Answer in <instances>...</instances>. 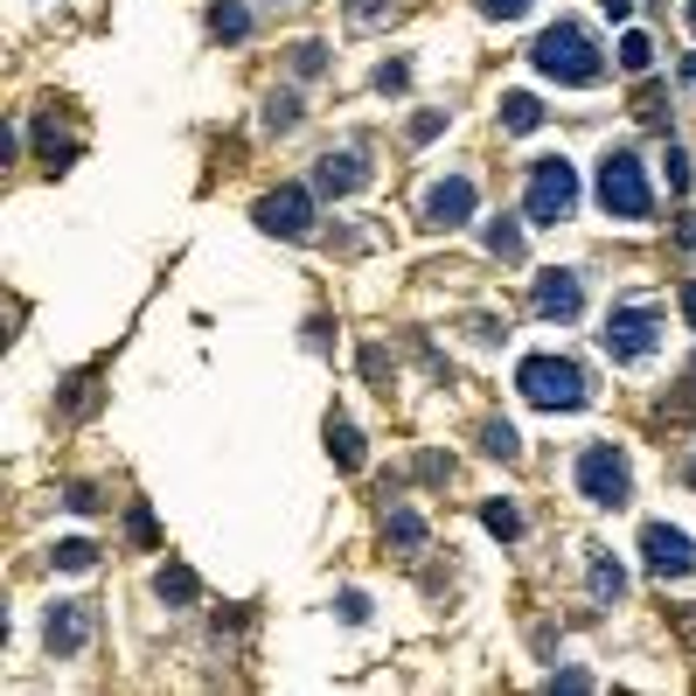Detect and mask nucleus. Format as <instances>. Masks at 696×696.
<instances>
[{
    "mask_svg": "<svg viewBox=\"0 0 696 696\" xmlns=\"http://www.w3.org/2000/svg\"><path fill=\"white\" fill-rule=\"evenodd\" d=\"M530 63L543 70L551 84H599V70H606V56L592 49V35L578 22H551L530 43Z\"/></svg>",
    "mask_w": 696,
    "mask_h": 696,
    "instance_id": "1",
    "label": "nucleus"
},
{
    "mask_svg": "<svg viewBox=\"0 0 696 696\" xmlns=\"http://www.w3.org/2000/svg\"><path fill=\"white\" fill-rule=\"evenodd\" d=\"M516 390L536 411H578L586 404V369L564 363V355H530V363L516 369Z\"/></svg>",
    "mask_w": 696,
    "mask_h": 696,
    "instance_id": "2",
    "label": "nucleus"
},
{
    "mask_svg": "<svg viewBox=\"0 0 696 696\" xmlns=\"http://www.w3.org/2000/svg\"><path fill=\"white\" fill-rule=\"evenodd\" d=\"M599 202H606V216H627V223L654 216V188L641 175V154H606L599 161Z\"/></svg>",
    "mask_w": 696,
    "mask_h": 696,
    "instance_id": "3",
    "label": "nucleus"
},
{
    "mask_svg": "<svg viewBox=\"0 0 696 696\" xmlns=\"http://www.w3.org/2000/svg\"><path fill=\"white\" fill-rule=\"evenodd\" d=\"M571 210H578V167L557 161V154L536 161V167H530V196H522V216L543 223V231H557Z\"/></svg>",
    "mask_w": 696,
    "mask_h": 696,
    "instance_id": "4",
    "label": "nucleus"
},
{
    "mask_svg": "<svg viewBox=\"0 0 696 696\" xmlns=\"http://www.w3.org/2000/svg\"><path fill=\"white\" fill-rule=\"evenodd\" d=\"M578 495L599 502V509H627V495H634L627 460H620L613 446H586V453H578Z\"/></svg>",
    "mask_w": 696,
    "mask_h": 696,
    "instance_id": "5",
    "label": "nucleus"
},
{
    "mask_svg": "<svg viewBox=\"0 0 696 696\" xmlns=\"http://www.w3.org/2000/svg\"><path fill=\"white\" fill-rule=\"evenodd\" d=\"M599 342H606L613 363H641V355L654 349V314L648 307H613V321L599 328Z\"/></svg>",
    "mask_w": 696,
    "mask_h": 696,
    "instance_id": "6",
    "label": "nucleus"
},
{
    "mask_svg": "<svg viewBox=\"0 0 696 696\" xmlns=\"http://www.w3.org/2000/svg\"><path fill=\"white\" fill-rule=\"evenodd\" d=\"M258 231H272V237H307L314 231V202H307V188H272V196H258Z\"/></svg>",
    "mask_w": 696,
    "mask_h": 696,
    "instance_id": "7",
    "label": "nucleus"
},
{
    "mask_svg": "<svg viewBox=\"0 0 696 696\" xmlns=\"http://www.w3.org/2000/svg\"><path fill=\"white\" fill-rule=\"evenodd\" d=\"M641 551H648V564L662 578H689L696 571V543L683 536V530H669V522H648L641 530Z\"/></svg>",
    "mask_w": 696,
    "mask_h": 696,
    "instance_id": "8",
    "label": "nucleus"
},
{
    "mask_svg": "<svg viewBox=\"0 0 696 696\" xmlns=\"http://www.w3.org/2000/svg\"><path fill=\"white\" fill-rule=\"evenodd\" d=\"M467 216H474V181H467V175L432 181V196H425V223H439V231H460Z\"/></svg>",
    "mask_w": 696,
    "mask_h": 696,
    "instance_id": "9",
    "label": "nucleus"
},
{
    "mask_svg": "<svg viewBox=\"0 0 696 696\" xmlns=\"http://www.w3.org/2000/svg\"><path fill=\"white\" fill-rule=\"evenodd\" d=\"M43 641H49V654H84V641H91V606H84V599H63V606H49Z\"/></svg>",
    "mask_w": 696,
    "mask_h": 696,
    "instance_id": "10",
    "label": "nucleus"
},
{
    "mask_svg": "<svg viewBox=\"0 0 696 696\" xmlns=\"http://www.w3.org/2000/svg\"><path fill=\"white\" fill-rule=\"evenodd\" d=\"M586 307V286H578V272H536V314L543 321H571V314Z\"/></svg>",
    "mask_w": 696,
    "mask_h": 696,
    "instance_id": "11",
    "label": "nucleus"
},
{
    "mask_svg": "<svg viewBox=\"0 0 696 696\" xmlns=\"http://www.w3.org/2000/svg\"><path fill=\"white\" fill-rule=\"evenodd\" d=\"M369 181V167L355 154H321V196H355Z\"/></svg>",
    "mask_w": 696,
    "mask_h": 696,
    "instance_id": "12",
    "label": "nucleus"
},
{
    "mask_svg": "<svg viewBox=\"0 0 696 696\" xmlns=\"http://www.w3.org/2000/svg\"><path fill=\"white\" fill-rule=\"evenodd\" d=\"M154 592L167 599V606H196V599H202V586H196V571H188V564H161Z\"/></svg>",
    "mask_w": 696,
    "mask_h": 696,
    "instance_id": "13",
    "label": "nucleus"
},
{
    "mask_svg": "<svg viewBox=\"0 0 696 696\" xmlns=\"http://www.w3.org/2000/svg\"><path fill=\"white\" fill-rule=\"evenodd\" d=\"M328 453H334V467H349V474L369 460V453H363V432H355L349 418H334V425H328Z\"/></svg>",
    "mask_w": 696,
    "mask_h": 696,
    "instance_id": "14",
    "label": "nucleus"
},
{
    "mask_svg": "<svg viewBox=\"0 0 696 696\" xmlns=\"http://www.w3.org/2000/svg\"><path fill=\"white\" fill-rule=\"evenodd\" d=\"M502 126H509V133H536V126H543V105L530 98V91H509V98H502Z\"/></svg>",
    "mask_w": 696,
    "mask_h": 696,
    "instance_id": "15",
    "label": "nucleus"
},
{
    "mask_svg": "<svg viewBox=\"0 0 696 696\" xmlns=\"http://www.w3.org/2000/svg\"><path fill=\"white\" fill-rule=\"evenodd\" d=\"M384 536L398 543V551H418V543H425V516H418V509H390V522H384Z\"/></svg>",
    "mask_w": 696,
    "mask_h": 696,
    "instance_id": "16",
    "label": "nucleus"
},
{
    "mask_svg": "<svg viewBox=\"0 0 696 696\" xmlns=\"http://www.w3.org/2000/svg\"><path fill=\"white\" fill-rule=\"evenodd\" d=\"M620 592H627V571H620L613 557H592V599H599V606H613Z\"/></svg>",
    "mask_w": 696,
    "mask_h": 696,
    "instance_id": "17",
    "label": "nucleus"
},
{
    "mask_svg": "<svg viewBox=\"0 0 696 696\" xmlns=\"http://www.w3.org/2000/svg\"><path fill=\"white\" fill-rule=\"evenodd\" d=\"M244 28H251V14H244L237 0H216V8H210V35H223V43H237Z\"/></svg>",
    "mask_w": 696,
    "mask_h": 696,
    "instance_id": "18",
    "label": "nucleus"
},
{
    "mask_svg": "<svg viewBox=\"0 0 696 696\" xmlns=\"http://www.w3.org/2000/svg\"><path fill=\"white\" fill-rule=\"evenodd\" d=\"M56 564H63V571H91V564H98V543L63 536V543H56Z\"/></svg>",
    "mask_w": 696,
    "mask_h": 696,
    "instance_id": "19",
    "label": "nucleus"
},
{
    "mask_svg": "<svg viewBox=\"0 0 696 696\" xmlns=\"http://www.w3.org/2000/svg\"><path fill=\"white\" fill-rule=\"evenodd\" d=\"M481 446H487V453H495V460H516L522 453V439H516V425H481Z\"/></svg>",
    "mask_w": 696,
    "mask_h": 696,
    "instance_id": "20",
    "label": "nucleus"
},
{
    "mask_svg": "<svg viewBox=\"0 0 696 696\" xmlns=\"http://www.w3.org/2000/svg\"><path fill=\"white\" fill-rule=\"evenodd\" d=\"M266 126H272V133H293V126H299V98H293V91H272Z\"/></svg>",
    "mask_w": 696,
    "mask_h": 696,
    "instance_id": "21",
    "label": "nucleus"
},
{
    "mask_svg": "<svg viewBox=\"0 0 696 696\" xmlns=\"http://www.w3.org/2000/svg\"><path fill=\"white\" fill-rule=\"evenodd\" d=\"M648 63H654V43H648V35H641V28H634V35H627V43H620V70H634V78H641V70H648Z\"/></svg>",
    "mask_w": 696,
    "mask_h": 696,
    "instance_id": "22",
    "label": "nucleus"
},
{
    "mask_svg": "<svg viewBox=\"0 0 696 696\" xmlns=\"http://www.w3.org/2000/svg\"><path fill=\"white\" fill-rule=\"evenodd\" d=\"M487 251H495V258H522V231H516L509 216H502V223H487Z\"/></svg>",
    "mask_w": 696,
    "mask_h": 696,
    "instance_id": "23",
    "label": "nucleus"
},
{
    "mask_svg": "<svg viewBox=\"0 0 696 696\" xmlns=\"http://www.w3.org/2000/svg\"><path fill=\"white\" fill-rule=\"evenodd\" d=\"M481 522H487V530H495L502 543H509V536H522V516L509 509V502H487V509H481Z\"/></svg>",
    "mask_w": 696,
    "mask_h": 696,
    "instance_id": "24",
    "label": "nucleus"
},
{
    "mask_svg": "<svg viewBox=\"0 0 696 696\" xmlns=\"http://www.w3.org/2000/svg\"><path fill=\"white\" fill-rule=\"evenodd\" d=\"M487 22H516V14H530V0H481Z\"/></svg>",
    "mask_w": 696,
    "mask_h": 696,
    "instance_id": "25",
    "label": "nucleus"
},
{
    "mask_svg": "<svg viewBox=\"0 0 696 696\" xmlns=\"http://www.w3.org/2000/svg\"><path fill=\"white\" fill-rule=\"evenodd\" d=\"M293 63H299V78H314V70L328 63V56H321V43H299V49H293Z\"/></svg>",
    "mask_w": 696,
    "mask_h": 696,
    "instance_id": "26",
    "label": "nucleus"
},
{
    "mask_svg": "<svg viewBox=\"0 0 696 696\" xmlns=\"http://www.w3.org/2000/svg\"><path fill=\"white\" fill-rule=\"evenodd\" d=\"M63 502H70V509H78V516H91V509H98V487H70Z\"/></svg>",
    "mask_w": 696,
    "mask_h": 696,
    "instance_id": "27",
    "label": "nucleus"
},
{
    "mask_svg": "<svg viewBox=\"0 0 696 696\" xmlns=\"http://www.w3.org/2000/svg\"><path fill=\"white\" fill-rule=\"evenodd\" d=\"M404 78H411L404 63H384V70H376V84H384V91H404Z\"/></svg>",
    "mask_w": 696,
    "mask_h": 696,
    "instance_id": "28",
    "label": "nucleus"
},
{
    "mask_svg": "<svg viewBox=\"0 0 696 696\" xmlns=\"http://www.w3.org/2000/svg\"><path fill=\"white\" fill-rule=\"evenodd\" d=\"M669 188H675V196L689 188V167H683V154H675V146H669Z\"/></svg>",
    "mask_w": 696,
    "mask_h": 696,
    "instance_id": "29",
    "label": "nucleus"
},
{
    "mask_svg": "<svg viewBox=\"0 0 696 696\" xmlns=\"http://www.w3.org/2000/svg\"><path fill=\"white\" fill-rule=\"evenodd\" d=\"M349 14H355V22H376V14H384V0H349Z\"/></svg>",
    "mask_w": 696,
    "mask_h": 696,
    "instance_id": "30",
    "label": "nucleus"
},
{
    "mask_svg": "<svg viewBox=\"0 0 696 696\" xmlns=\"http://www.w3.org/2000/svg\"><path fill=\"white\" fill-rule=\"evenodd\" d=\"M599 8H606L613 22H627V14H634V0H599Z\"/></svg>",
    "mask_w": 696,
    "mask_h": 696,
    "instance_id": "31",
    "label": "nucleus"
},
{
    "mask_svg": "<svg viewBox=\"0 0 696 696\" xmlns=\"http://www.w3.org/2000/svg\"><path fill=\"white\" fill-rule=\"evenodd\" d=\"M683 314H689V328H696V286H683Z\"/></svg>",
    "mask_w": 696,
    "mask_h": 696,
    "instance_id": "32",
    "label": "nucleus"
},
{
    "mask_svg": "<svg viewBox=\"0 0 696 696\" xmlns=\"http://www.w3.org/2000/svg\"><path fill=\"white\" fill-rule=\"evenodd\" d=\"M683 78H689V84H696V56H689V63H683Z\"/></svg>",
    "mask_w": 696,
    "mask_h": 696,
    "instance_id": "33",
    "label": "nucleus"
},
{
    "mask_svg": "<svg viewBox=\"0 0 696 696\" xmlns=\"http://www.w3.org/2000/svg\"><path fill=\"white\" fill-rule=\"evenodd\" d=\"M689 28H696V0H689Z\"/></svg>",
    "mask_w": 696,
    "mask_h": 696,
    "instance_id": "34",
    "label": "nucleus"
}]
</instances>
